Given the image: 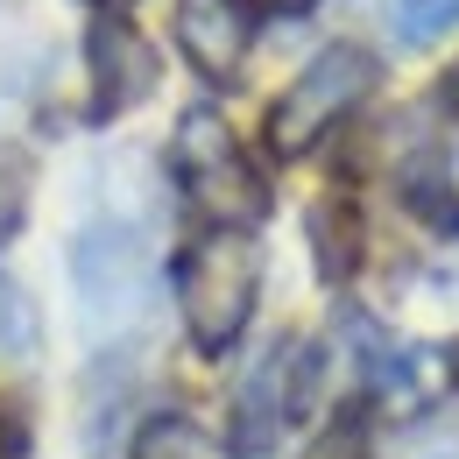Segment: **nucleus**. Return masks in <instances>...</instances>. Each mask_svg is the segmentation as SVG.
<instances>
[{
    "label": "nucleus",
    "instance_id": "obj_1",
    "mask_svg": "<svg viewBox=\"0 0 459 459\" xmlns=\"http://www.w3.org/2000/svg\"><path fill=\"white\" fill-rule=\"evenodd\" d=\"M262 297V247L247 227H205L177 262V304L198 353H227Z\"/></svg>",
    "mask_w": 459,
    "mask_h": 459
},
{
    "label": "nucleus",
    "instance_id": "obj_12",
    "mask_svg": "<svg viewBox=\"0 0 459 459\" xmlns=\"http://www.w3.org/2000/svg\"><path fill=\"white\" fill-rule=\"evenodd\" d=\"M396 14L410 43H438V36L459 29V0H396Z\"/></svg>",
    "mask_w": 459,
    "mask_h": 459
},
{
    "label": "nucleus",
    "instance_id": "obj_4",
    "mask_svg": "<svg viewBox=\"0 0 459 459\" xmlns=\"http://www.w3.org/2000/svg\"><path fill=\"white\" fill-rule=\"evenodd\" d=\"M177 177H184L191 205L212 212L220 227H255L269 212V191H262L255 163L240 156L233 127L212 107H191V114L177 120Z\"/></svg>",
    "mask_w": 459,
    "mask_h": 459
},
{
    "label": "nucleus",
    "instance_id": "obj_15",
    "mask_svg": "<svg viewBox=\"0 0 459 459\" xmlns=\"http://www.w3.org/2000/svg\"><path fill=\"white\" fill-rule=\"evenodd\" d=\"M0 459H14V431L7 424H0Z\"/></svg>",
    "mask_w": 459,
    "mask_h": 459
},
{
    "label": "nucleus",
    "instance_id": "obj_8",
    "mask_svg": "<svg viewBox=\"0 0 459 459\" xmlns=\"http://www.w3.org/2000/svg\"><path fill=\"white\" fill-rule=\"evenodd\" d=\"M360 247H368V227H360V205L353 198H318L311 205V262L325 283H346L360 269Z\"/></svg>",
    "mask_w": 459,
    "mask_h": 459
},
{
    "label": "nucleus",
    "instance_id": "obj_14",
    "mask_svg": "<svg viewBox=\"0 0 459 459\" xmlns=\"http://www.w3.org/2000/svg\"><path fill=\"white\" fill-rule=\"evenodd\" d=\"M247 14H276V22H290V14H311L318 0H240Z\"/></svg>",
    "mask_w": 459,
    "mask_h": 459
},
{
    "label": "nucleus",
    "instance_id": "obj_6",
    "mask_svg": "<svg viewBox=\"0 0 459 459\" xmlns=\"http://www.w3.org/2000/svg\"><path fill=\"white\" fill-rule=\"evenodd\" d=\"M85 78H92V120H120L156 92V50L134 22L100 14L85 29Z\"/></svg>",
    "mask_w": 459,
    "mask_h": 459
},
{
    "label": "nucleus",
    "instance_id": "obj_11",
    "mask_svg": "<svg viewBox=\"0 0 459 459\" xmlns=\"http://www.w3.org/2000/svg\"><path fill=\"white\" fill-rule=\"evenodd\" d=\"M304 459H368V410H360V403L333 410V417L318 424V438L304 446Z\"/></svg>",
    "mask_w": 459,
    "mask_h": 459
},
{
    "label": "nucleus",
    "instance_id": "obj_16",
    "mask_svg": "<svg viewBox=\"0 0 459 459\" xmlns=\"http://www.w3.org/2000/svg\"><path fill=\"white\" fill-rule=\"evenodd\" d=\"M446 100H453V107H459V71H453V85H446Z\"/></svg>",
    "mask_w": 459,
    "mask_h": 459
},
{
    "label": "nucleus",
    "instance_id": "obj_3",
    "mask_svg": "<svg viewBox=\"0 0 459 459\" xmlns=\"http://www.w3.org/2000/svg\"><path fill=\"white\" fill-rule=\"evenodd\" d=\"M71 290H78V311H85V333L92 340H114L142 318L149 304V247L127 220H92V227L71 240Z\"/></svg>",
    "mask_w": 459,
    "mask_h": 459
},
{
    "label": "nucleus",
    "instance_id": "obj_2",
    "mask_svg": "<svg viewBox=\"0 0 459 459\" xmlns=\"http://www.w3.org/2000/svg\"><path fill=\"white\" fill-rule=\"evenodd\" d=\"M375 78H382L375 50H360V43H325V50L283 85V100L269 107V149H276V156L318 149V142L375 92Z\"/></svg>",
    "mask_w": 459,
    "mask_h": 459
},
{
    "label": "nucleus",
    "instance_id": "obj_7",
    "mask_svg": "<svg viewBox=\"0 0 459 459\" xmlns=\"http://www.w3.org/2000/svg\"><path fill=\"white\" fill-rule=\"evenodd\" d=\"M177 43H184L198 78L233 85L247 64V43H255V22L240 0H177Z\"/></svg>",
    "mask_w": 459,
    "mask_h": 459
},
{
    "label": "nucleus",
    "instance_id": "obj_5",
    "mask_svg": "<svg viewBox=\"0 0 459 459\" xmlns=\"http://www.w3.org/2000/svg\"><path fill=\"white\" fill-rule=\"evenodd\" d=\"M318 375H325V353L311 340H276L269 360H262V368L240 382V396H233L240 438H247V446H269L283 424H297V417L311 410V396H318Z\"/></svg>",
    "mask_w": 459,
    "mask_h": 459
},
{
    "label": "nucleus",
    "instance_id": "obj_10",
    "mask_svg": "<svg viewBox=\"0 0 459 459\" xmlns=\"http://www.w3.org/2000/svg\"><path fill=\"white\" fill-rule=\"evenodd\" d=\"M43 340V325H36V304H29V290L14 283L7 269H0V368H22L29 353Z\"/></svg>",
    "mask_w": 459,
    "mask_h": 459
},
{
    "label": "nucleus",
    "instance_id": "obj_13",
    "mask_svg": "<svg viewBox=\"0 0 459 459\" xmlns=\"http://www.w3.org/2000/svg\"><path fill=\"white\" fill-rule=\"evenodd\" d=\"M22 220H29V163L0 156V247L22 233Z\"/></svg>",
    "mask_w": 459,
    "mask_h": 459
},
{
    "label": "nucleus",
    "instance_id": "obj_9",
    "mask_svg": "<svg viewBox=\"0 0 459 459\" xmlns=\"http://www.w3.org/2000/svg\"><path fill=\"white\" fill-rule=\"evenodd\" d=\"M134 459H233L227 438H212L198 417H149L142 431H134Z\"/></svg>",
    "mask_w": 459,
    "mask_h": 459
}]
</instances>
